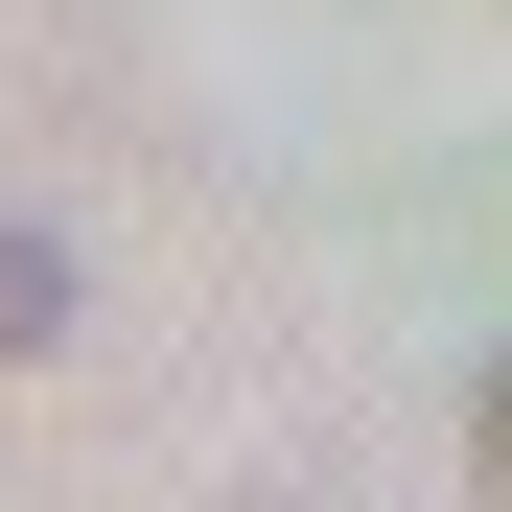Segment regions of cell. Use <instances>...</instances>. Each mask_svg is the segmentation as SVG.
Instances as JSON below:
<instances>
[{"mask_svg": "<svg viewBox=\"0 0 512 512\" xmlns=\"http://www.w3.org/2000/svg\"><path fill=\"white\" fill-rule=\"evenodd\" d=\"M47 326H70V256H47V233H0V350H47Z\"/></svg>", "mask_w": 512, "mask_h": 512, "instance_id": "cell-1", "label": "cell"}, {"mask_svg": "<svg viewBox=\"0 0 512 512\" xmlns=\"http://www.w3.org/2000/svg\"><path fill=\"white\" fill-rule=\"evenodd\" d=\"M489 466H512V373H489Z\"/></svg>", "mask_w": 512, "mask_h": 512, "instance_id": "cell-2", "label": "cell"}]
</instances>
